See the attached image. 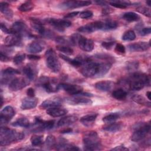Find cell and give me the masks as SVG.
<instances>
[{"label":"cell","instance_id":"obj_42","mask_svg":"<svg viewBox=\"0 0 151 151\" xmlns=\"http://www.w3.org/2000/svg\"><path fill=\"white\" fill-rule=\"evenodd\" d=\"M56 49L62 52L63 53L67 54V55H72L74 52V51L73 48H71L70 47L63 45H59L56 46Z\"/></svg>","mask_w":151,"mask_h":151},{"label":"cell","instance_id":"obj_27","mask_svg":"<svg viewBox=\"0 0 151 151\" xmlns=\"http://www.w3.org/2000/svg\"><path fill=\"white\" fill-rule=\"evenodd\" d=\"M56 149L58 150H79L80 149L73 145L68 144L65 142V141H63V140H60V142L55 145Z\"/></svg>","mask_w":151,"mask_h":151},{"label":"cell","instance_id":"obj_34","mask_svg":"<svg viewBox=\"0 0 151 151\" xmlns=\"http://www.w3.org/2000/svg\"><path fill=\"white\" fill-rule=\"evenodd\" d=\"M123 18L128 22L137 21L140 19V16L135 12H126L123 15Z\"/></svg>","mask_w":151,"mask_h":151},{"label":"cell","instance_id":"obj_14","mask_svg":"<svg viewBox=\"0 0 151 151\" xmlns=\"http://www.w3.org/2000/svg\"><path fill=\"white\" fill-rule=\"evenodd\" d=\"M11 34H17L21 36L23 35H28L29 31L27 25L22 21H17L14 22L11 28Z\"/></svg>","mask_w":151,"mask_h":151},{"label":"cell","instance_id":"obj_43","mask_svg":"<svg viewBox=\"0 0 151 151\" xmlns=\"http://www.w3.org/2000/svg\"><path fill=\"white\" fill-rule=\"evenodd\" d=\"M136 38V34L133 30H128L126 31L122 37V39L124 41H133Z\"/></svg>","mask_w":151,"mask_h":151},{"label":"cell","instance_id":"obj_11","mask_svg":"<svg viewBox=\"0 0 151 151\" xmlns=\"http://www.w3.org/2000/svg\"><path fill=\"white\" fill-rule=\"evenodd\" d=\"M15 111L12 107L7 106L5 107L1 111L0 123L1 126L7 123L15 115Z\"/></svg>","mask_w":151,"mask_h":151},{"label":"cell","instance_id":"obj_32","mask_svg":"<svg viewBox=\"0 0 151 151\" xmlns=\"http://www.w3.org/2000/svg\"><path fill=\"white\" fill-rule=\"evenodd\" d=\"M123 128V124L122 123H109L107 126H104L103 129L106 132L114 133L116 132H118L120 130Z\"/></svg>","mask_w":151,"mask_h":151},{"label":"cell","instance_id":"obj_17","mask_svg":"<svg viewBox=\"0 0 151 151\" xmlns=\"http://www.w3.org/2000/svg\"><path fill=\"white\" fill-rule=\"evenodd\" d=\"M127 47L130 52H141L147 50L150 47V44L142 41L130 44Z\"/></svg>","mask_w":151,"mask_h":151},{"label":"cell","instance_id":"obj_57","mask_svg":"<svg viewBox=\"0 0 151 151\" xmlns=\"http://www.w3.org/2000/svg\"><path fill=\"white\" fill-rule=\"evenodd\" d=\"M112 12H113L112 9H111L110 8H106L103 9L102 14H103V15H108V14L111 13Z\"/></svg>","mask_w":151,"mask_h":151},{"label":"cell","instance_id":"obj_28","mask_svg":"<svg viewBox=\"0 0 151 151\" xmlns=\"http://www.w3.org/2000/svg\"><path fill=\"white\" fill-rule=\"evenodd\" d=\"M111 64L110 62L99 63V71L96 77H101L107 74L111 68Z\"/></svg>","mask_w":151,"mask_h":151},{"label":"cell","instance_id":"obj_53","mask_svg":"<svg viewBox=\"0 0 151 151\" xmlns=\"http://www.w3.org/2000/svg\"><path fill=\"white\" fill-rule=\"evenodd\" d=\"M10 58L6 55L5 54H4L2 51H1L0 53V60L2 62H8L10 60Z\"/></svg>","mask_w":151,"mask_h":151},{"label":"cell","instance_id":"obj_18","mask_svg":"<svg viewBox=\"0 0 151 151\" xmlns=\"http://www.w3.org/2000/svg\"><path fill=\"white\" fill-rule=\"evenodd\" d=\"M23 73L29 80H34L37 75L38 70L34 65L28 64L23 68Z\"/></svg>","mask_w":151,"mask_h":151},{"label":"cell","instance_id":"obj_15","mask_svg":"<svg viewBox=\"0 0 151 151\" xmlns=\"http://www.w3.org/2000/svg\"><path fill=\"white\" fill-rule=\"evenodd\" d=\"M21 37L22 36L17 34H9L4 40L5 45L9 47L19 45L21 43Z\"/></svg>","mask_w":151,"mask_h":151},{"label":"cell","instance_id":"obj_62","mask_svg":"<svg viewBox=\"0 0 151 151\" xmlns=\"http://www.w3.org/2000/svg\"><path fill=\"white\" fill-rule=\"evenodd\" d=\"M146 4H147L148 6H150L151 5V1H146Z\"/></svg>","mask_w":151,"mask_h":151},{"label":"cell","instance_id":"obj_40","mask_svg":"<svg viewBox=\"0 0 151 151\" xmlns=\"http://www.w3.org/2000/svg\"><path fill=\"white\" fill-rule=\"evenodd\" d=\"M118 26V24L116 21L113 20H107L103 22V27L102 30H112L116 29Z\"/></svg>","mask_w":151,"mask_h":151},{"label":"cell","instance_id":"obj_37","mask_svg":"<svg viewBox=\"0 0 151 151\" xmlns=\"http://www.w3.org/2000/svg\"><path fill=\"white\" fill-rule=\"evenodd\" d=\"M34 7V4L31 1H26L21 4L18 7V9L21 12H28L31 11Z\"/></svg>","mask_w":151,"mask_h":151},{"label":"cell","instance_id":"obj_12","mask_svg":"<svg viewBox=\"0 0 151 151\" xmlns=\"http://www.w3.org/2000/svg\"><path fill=\"white\" fill-rule=\"evenodd\" d=\"M91 4V1H67L62 2L60 4V7L63 9H73L88 6Z\"/></svg>","mask_w":151,"mask_h":151},{"label":"cell","instance_id":"obj_47","mask_svg":"<svg viewBox=\"0 0 151 151\" xmlns=\"http://www.w3.org/2000/svg\"><path fill=\"white\" fill-rule=\"evenodd\" d=\"M93 15V13L92 11H89V10H86V11H83L81 12H80L79 16L82 19H87L92 17Z\"/></svg>","mask_w":151,"mask_h":151},{"label":"cell","instance_id":"obj_44","mask_svg":"<svg viewBox=\"0 0 151 151\" xmlns=\"http://www.w3.org/2000/svg\"><path fill=\"white\" fill-rule=\"evenodd\" d=\"M45 143L47 147H52L55 146L57 144L56 139L53 135H48L45 141Z\"/></svg>","mask_w":151,"mask_h":151},{"label":"cell","instance_id":"obj_4","mask_svg":"<svg viewBox=\"0 0 151 151\" xmlns=\"http://www.w3.org/2000/svg\"><path fill=\"white\" fill-rule=\"evenodd\" d=\"M60 84L57 83L55 78H50L48 77L42 76L40 77L37 81V85L42 86L48 93H54L57 91L60 88Z\"/></svg>","mask_w":151,"mask_h":151},{"label":"cell","instance_id":"obj_58","mask_svg":"<svg viewBox=\"0 0 151 151\" xmlns=\"http://www.w3.org/2000/svg\"><path fill=\"white\" fill-rule=\"evenodd\" d=\"M28 58L31 60H38L40 58V56L38 55H33V54H29L28 55Z\"/></svg>","mask_w":151,"mask_h":151},{"label":"cell","instance_id":"obj_38","mask_svg":"<svg viewBox=\"0 0 151 151\" xmlns=\"http://www.w3.org/2000/svg\"><path fill=\"white\" fill-rule=\"evenodd\" d=\"M29 121L25 117H22L17 119L16 121L12 123L13 126H19L22 127H28L29 126Z\"/></svg>","mask_w":151,"mask_h":151},{"label":"cell","instance_id":"obj_39","mask_svg":"<svg viewBox=\"0 0 151 151\" xmlns=\"http://www.w3.org/2000/svg\"><path fill=\"white\" fill-rule=\"evenodd\" d=\"M120 117V114L119 113H110L106 116H104L103 118V121L106 123H111L113 122H114L117 119H118Z\"/></svg>","mask_w":151,"mask_h":151},{"label":"cell","instance_id":"obj_13","mask_svg":"<svg viewBox=\"0 0 151 151\" xmlns=\"http://www.w3.org/2000/svg\"><path fill=\"white\" fill-rule=\"evenodd\" d=\"M77 44L84 51L90 52L94 49V42L91 39H88L81 35H79Z\"/></svg>","mask_w":151,"mask_h":151},{"label":"cell","instance_id":"obj_56","mask_svg":"<svg viewBox=\"0 0 151 151\" xmlns=\"http://www.w3.org/2000/svg\"><path fill=\"white\" fill-rule=\"evenodd\" d=\"M27 94L28 97H34L35 96V91L32 88H29L27 90Z\"/></svg>","mask_w":151,"mask_h":151},{"label":"cell","instance_id":"obj_3","mask_svg":"<svg viewBox=\"0 0 151 151\" xmlns=\"http://www.w3.org/2000/svg\"><path fill=\"white\" fill-rule=\"evenodd\" d=\"M84 149L86 150H99L102 149L100 139L97 133L90 131L85 134L83 138Z\"/></svg>","mask_w":151,"mask_h":151},{"label":"cell","instance_id":"obj_20","mask_svg":"<svg viewBox=\"0 0 151 151\" xmlns=\"http://www.w3.org/2000/svg\"><path fill=\"white\" fill-rule=\"evenodd\" d=\"M114 86V83L110 80H104L97 82L94 86L96 88L102 91H111Z\"/></svg>","mask_w":151,"mask_h":151},{"label":"cell","instance_id":"obj_49","mask_svg":"<svg viewBox=\"0 0 151 151\" xmlns=\"http://www.w3.org/2000/svg\"><path fill=\"white\" fill-rule=\"evenodd\" d=\"M114 50L116 53L119 54H124L126 52V48H125L123 44H120V43H118L116 45Z\"/></svg>","mask_w":151,"mask_h":151},{"label":"cell","instance_id":"obj_46","mask_svg":"<svg viewBox=\"0 0 151 151\" xmlns=\"http://www.w3.org/2000/svg\"><path fill=\"white\" fill-rule=\"evenodd\" d=\"M25 58V54L23 52H19L16 54L13 59V61L15 64H21Z\"/></svg>","mask_w":151,"mask_h":151},{"label":"cell","instance_id":"obj_2","mask_svg":"<svg viewBox=\"0 0 151 151\" xmlns=\"http://www.w3.org/2000/svg\"><path fill=\"white\" fill-rule=\"evenodd\" d=\"M150 84V76L139 72L133 73L129 81H128L129 88L132 90L135 91L140 90L145 87V86H149Z\"/></svg>","mask_w":151,"mask_h":151},{"label":"cell","instance_id":"obj_31","mask_svg":"<svg viewBox=\"0 0 151 151\" xmlns=\"http://www.w3.org/2000/svg\"><path fill=\"white\" fill-rule=\"evenodd\" d=\"M55 122L54 120H48V121H43L40 124H38V127H37L34 130V132H41L43 130H50L54 126Z\"/></svg>","mask_w":151,"mask_h":151},{"label":"cell","instance_id":"obj_25","mask_svg":"<svg viewBox=\"0 0 151 151\" xmlns=\"http://www.w3.org/2000/svg\"><path fill=\"white\" fill-rule=\"evenodd\" d=\"M97 114H90L85 115L80 118V122L86 127H90L93 125L97 117Z\"/></svg>","mask_w":151,"mask_h":151},{"label":"cell","instance_id":"obj_50","mask_svg":"<svg viewBox=\"0 0 151 151\" xmlns=\"http://www.w3.org/2000/svg\"><path fill=\"white\" fill-rule=\"evenodd\" d=\"M150 32H151L150 27L142 28H140V29L139 31V34L140 35H142V36L149 35V34H150Z\"/></svg>","mask_w":151,"mask_h":151},{"label":"cell","instance_id":"obj_61","mask_svg":"<svg viewBox=\"0 0 151 151\" xmlns=\"http://www.w3.org/2000/svg\"><path fill=\"white\" fill-rule=\"evenodd\" d=\"M150 95H151L150 91H147V92L146 93V96H147V99H148L149 100H150Z\"/></svg>","mask_w":151,"mask_h":151},{"label":"cell","instance_id":"obj_5","mask_svg":"<svg viewBox=\"0 0 151 151\" xmlns=\"http://www.w3.org/2000/svg\"><path fill=\"white\" fill-rule=\"evenodd\" d=\"M45 61L48 68L53 73H57L61 69L60 63L52 49H48L45 54Z\"/></svg>","mask_w":151,"mask_h":151},{"label":"cell","instance_id":"obj_55","mask_svg":"<svg viewBox=\"0 0 151 151\" xmlns=\"http://www.w3.org/2000/svg\"><path fill=\"white\" fill-rule=\"evenodd\" d=\"M79 14V12L78 11H74V12H70V13H68L67 14V15H65L64 16V18L65 19H67V18H73V17H74L76 16H77L78 14Z\"/></svg>","mask_w":151,"mask_h":151},{"label":"cell","instance_id":"obj_9","mask_svg":"<svg viewBox=\"0 0 151 151\" xmlns=\"http://www.w3.org/2000/svg\"><path fill=\"white\" fill-rule=\"evenodd\" d=\"M45 21L59 31H63L65 28L69 27L71 25V22L66 19L47 18L45 19Z\"/></svg>","mask_w":151,"mask_h":151},{"label":"cell","instance_id":"obj_6","mask_svg":"<svg viewBox=\"0 0 151 151\" xmlns=\"http://www.w3.org/2000/svg\"><path fill=\"white\" fill-rule=\"evenodd\" d=\"M99 63L91 60L81 66L80 72L86 77H96L99 71Z\"/></svg>","mask_w":151,"mask_h":151},{"label":"cell","instance_id":"obj_16","mask_svg":"<svg viewBox=\"0 0 151 151\" xmlns=\"http://www.w3.org/2000/svg\"><path fill=\"white\" fill-rule=\"evenodd\" d=\"M60 88H63L66 92L71 95H77L81 92L83 91L82 87L76 85V84H65L63 83L60 84Z\"/></svg>","mask_w":151,"mask_h":151},{"label":"cell","instance_id":"obj_7","mask_svg":"<svg viewBox=\"0 0 151 151\" xmlns=\"http://www.w3.org/2000/svg\"><path fill=\"white\" fill-rule=\"evenodd\" d=\"M150 129V124H143L137 127L131 136V140L133 142H138L142 140L149 133Z\"/></svg>","mask_w":151,"mask_h":151},{"label":"cell","instance_id":"obj_8","mask_svg":"<svg viewBox=\"0 0 151 151\" xmlns=\"http://www.w3.org/2000/svg\"><path fill=\"white\" fill-rule=\"evenodd\" d=\"M29 80L23 77H17L12 80L9 84V89L11 91H16L20 90L29 84Z\"/></svg>","mask_w":151,"mask_h":151},{"label":"cell","instance_id":"obj_26","mask_svg":"<svg viewBox=\"0 0 151 151\" xmlns=\"http://www.w3.org/2000/svg\"><path fill=\"white\" fill-rule=\"evenodd\" d=\"M78 120V117L74 115H69L60 119L57 122L58 127L68 126L75 123Z\"/></svg>","mask_w":151,"mask_h":151},{"label":"cell","instance_id":"obj_51","mask_svg":"<svg viewBox=\"0 0 151 151\" xmlns=\"http://www.w3.org/2000/svg\"><path fill=\"white\" fill-rule=\"evenodd\" d=\"M114 44L115 42L114 41H104L101 43V45L103 48H104L106 50H110Z\"/></svg>","mask_w":151,"mask_h":151},{"label":"cell","instance_id":"obj_45","mask_svg":"<svg viewBox=\"0 0 151 151\" xmlns=\"http://www.w3.org/2000/svg\"><path fill=\"white\" fill-rule=\"evenodd\" d=\"M136 11L146 17H150L151 16V12H150V9L146 6H138L136 8Z\"/></svg>","mask_w":151,"mask_h":151},{"label":"cell","instance_id":"obj_29","mask_svg":"<svg viewBox=\"0 0 151 151\" xmlns=\"http://www.w3.org/2000/svg\"><path fill=\"white\" fill-rule=\"evenodd\" d=\"M44 48V46L40 42L34 41L27 46V50L31 53H38L42 51Z\"/></svg>","mask_w":151,"mask_h":151},{"label":"cell","instance_id":"obj_33","mask_svg":"<svg viewBox=\"0 0 151 151\" xmlns=\"http://www.w3.org/2000/svg\"><path fill=\"white\" fill-rule=\"evenodd\" d=\"M132 100L139 104L148 107H150V102L147 100L143 96L139 94H135L132 96Z\"/></svg>","mask_w":151,"mask_h":151},{"label":"cell","instance_id":"obj_35","mask_svg":"<svg viewBox=\"0 0 151 151\" xmlns=\"http://www.w3.org/2000/svg\"><path fill=\"white\" fill-rule=\"evenodd\" d=\"M110 5L117 8H126L131 5L130 2L127 1H113L109 2Z\"/></svg>","mask_w":151,"mask_h":151},{"label":"cell","instance_id":"obj_60","mask_svg":"<svg viewBox=\"0 0 151 151\" xmlns=\"http://www.w3.org/2000/svg\"><path fill=\"white\" fill-rule=\"evenodd\" d=\"M95 3L99 5H102V6H106V2L105 1H97L94 2Z\"/></svg>","mask_w":151,"mask_h":151},{"label":"cell","instance_id":"obj_1","mask_svg":"<svg viewBox=\"0 0 151 151\" xmlns=\"http://www.w3.org/2000/svg\"><path fill=\"white\" fill-rule=\"evenodd\" d=\"M24 138L22 132L6 127H1L0 131V145L6 146L12 143L19 142Z\"/></svg>","mask_w":151,"mask_h":151},{"label":"cell","instance_id":"obj_10","mask_svg":"<svg viewBox=\"0 0 151 151\" xmlns=\"http://www.w3.org/2000/svg\"><path fill=\"white\" fill-rule=\"evenodd\" d=\"M103 22L96 21L91 23H88L85 25L81 26L77 29L79 32L82 33H91L97 30L103 29Z\"/></svg>","mask_w":151,"mask_h":151},{"label":"cell","instance_id":"obj_52","mask_svg":"<svg viewBox=\"0 0 151 151\" xmlns=\"http://www.w3.org/2000/svg\"><path fill=\"white\" fill-rule=\"evenodd\" d=\"M1 29L6 34H11V28H8L5 24H4V23H1Z\"/></svg>","mask_w":151,"mask_h":151},{"label":"cell","instance_id":"obj_23","mask_svg":"<svg viewBox=\"0 0 151 151\" xmlns=\"http://www.w3.org/2000/svg\"><path fill=\"white\" fill-rule=\"evenodd\" d=\"M31 25L32 27L40 35L44 36L47 30L44 27L41 22L37 18H31Z\"/></svg>","mask_w":151,"mask_h":151},{"label":"cell","instance_id":"obj_59","mask_svg":"<svg viewBox=\"0 0 151 151\" xmlns=\"http://www.w3.org/2000/svg\"><path fill=\"white\" fill-rule=\"evenodd\" d=\"M73 130L71 128H67V129H64L63 130L61 131V133H71L72 132Z\"/></svg>","mask_w":151,"mask_h":151},{"label":"cell","instance_id":"obj_24","mask_svg":"<svg viewBox=\"0 0 151 151\" xmlns=\"http://www.w3.org/2000/svg\"><path fill=\"white\" fill-rule=\"evenodd\" d=\"M68 111L63 108H60L59 107H54L48 109L47 110L46 113L49 116L53 117H61L63 116L67 113Z\"/></svg>","mask_w":151,"mask_h":151},{"label":"cell","instance_id":"obj_30","mask_svg":"<svg viewBox=\"0 0 151 151\" xmlns=\"http://www.w3.org/2000/svg\"><path fill=\"white\" fill-rule=\"evenodd\" d=\"M0 11L8 19L12 18L13 16V12L11 8H9V4L6 2H1Z\"/></svg>","mask_w":151,"mask_h":151},{"label":"cell","instance_id":"obj_22","mask_svg":"<svg viewBox=\"0 0 151 151\" xmlns=\"http://www.w3.org/2000/svg\"><path fill=\"white\" fill-rule=\"evenodd\" d=\"M61 106V103L58 99H47L41 104L40 107L43 109H48Z\"/></svg>","mask_w":151,"mask_h":151},{"label":"cell","instance_id":"obj_19","mask_svg":"<svg viewBox=\"0 0 151 151\" xmlns=\"http://www.w3.org/2000/svg\"><path fill=\"white\" fill-rule=\"evenodd\" d=\"M38 100L37 98L34 97H28L26 98H24L21 102V108L22 110H28V109H32L35 108L37 104H38Z\"/></svg>","mask_w":151,"mask_h":151},{"label":"cell","instance_id":"obj_48","mask_svg":"<svg viewBox=\"0 0 151 151\" xmlns=\"http://www.w3.org/2000/svg\"><path fill=\"white\" fill-rule=\"evenodd\" d=\"M139 66V63L136 61H133L129 62L127 64V69L129 71H133V70H136L137 69Z\"/></svg>","mask_w":151,"mask_h":151},{"label":"cell","instance_id":"obj_21","mask_svg":"<svg viewBox=\"0 0 151 151\" xmlns=\"http://www.w3.org/2000/svg\"><path fill=\"white\" fill-rule=\"evenodd\" d=\"M67 102L70 104H81V105H88L92 104L91 99L85 98L82 96H78L73 98H69L66 99Z\"/></svg>","mask_w":151,"mask_h":151},{"label":"cell","instance_id":"obj_54","mask_svg":"<svg viewBox=\"0 0 151 151\" xmlns=\"http://www.w3.org/2000/svg\"><path fill=\"white\" fill-rule=\"evenodd\" d=\"M111 150H116V151H124V150H129V149L123 145H120V146H116L115 147L111 149Z\"/></svg>","mask_w":151,"mask_h":151},{"label":"cell","instance_id":"obj_36","mask_svg":"<svg viewBox=\"0 0 151 151\" xmlns=\"http://www.w3.org/2000/svg\"><path fill=\"white\" fill-rule=\"evenodd\" d=\"M127 95V92L122 88L116 90L112 93V96L114 99L119 100H124L126 98Z\"/></svg>","mask_w":151,"mask_h":151},{"label":"cell","instance_id":"obj_41","mask_svg":"<svg viewBox=\"0 0 151 151\" xmlns=\"http://www.w3.org/2000/svg\"><path fill=\"white\" fill-rule=\"evenodd\" d=\"M30 140L32 145L34 146H39L43 143V136L41 135H33Z\"/></svg>","mask_w":151,"mask_h":151}]
</instances>
